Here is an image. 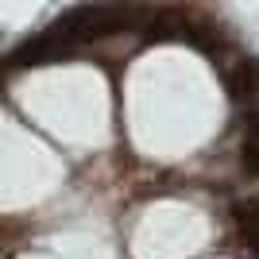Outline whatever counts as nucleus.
<instances>
[{
    "label": "nucleus",
    "instance_id": "f257e3e1",
    "mask_svg": "<svg viewBox=\"0 0 259 259\" xmlns=\"http://www.w3.org/2000/svg\"><path fill=\"white\" fill-rule=\"evenodd\" d=\"M221 77H225L232 101H255L259 105V62L255 58H221Z\"/></svg>",
    "mask_w": 259,
    "mask_h": 259
},
{
    "label": "nucleus",
    "instance_id": "f03ea898",
    "mask_svg": "<svg viewBox=\"0 0 259 259\" xmlns=\"http://www.w3.org/2000/svg\"><path fill=\"white\" fill-rule=\"evenodd\" d=\"M236 228L240 236H244V244H248V251L259 259V197H248V201H236Z\"/></svg>",
    "mask_w": 259,
    "mask_h": 259
},
{
    "label": "nucleus",
    "instance_id": "7ed1b4c3",
    "mask_svg": "<svg viewBox=\"0 0 259 259\" xmlns=\"http://www.w3.org/2000/svg\"><path fill=\"white\" fill-rule=\"evenodd\" d=\"M244 166L259 178V105H251L244 116Z\"/></svg>",
    "mask_w": 259,
    "mask_h": 259
}]
</instances>
